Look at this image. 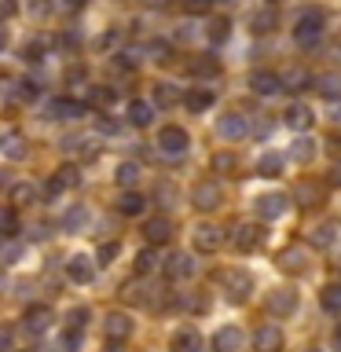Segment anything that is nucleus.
<instances>
[{
  "label": "nucleus",
  "mask_w": 341,
  "mask_h": 352,
  "mask_svg": "<svg viewBox=\"0 0 341 352\" xmlns=\"http://www.w3.org/2000/svg\"><path fill=\"white\" fill-rule=\"evenodd\" d=\"M15 15V0H4V19Z\"/></svg>",
  "instance_id": "5fc2aeb1"
},
{
  "label": "nucleus",
  "mask_w": 341,
  "mask_h": 352,
  "mask_svg": "<svg viewBox=\"0 0 341 352\" xmlns=\"http://www.w3.org/2000/svg\"><path fill=\"white\" fill-rule=\"evenodd\" d=\"M213 349L217 352H239L242 349V330L239 327H220L217 338H213Z\"/></svg>",
  "instance_id": "412c9836"
},
{
  "label": "nucleus",
  "mask_w": 341,
  "mask_h": 352,
  "mask_svg": "<svg viewBox=\"0 0 341 352\" xmlns=\"http://www.w3.org/2000/svg\"><path fill=\"white\" fill-rule=\"evenodd\" d=\"M213 169H217V173H235V158H231V154H217V158H213Z\"/></svg>",
  "instance_id": "79ce46f5"
},
{
  "label": "nucleus",
  "mask_w": 341,
  "mask_h": 352,
  "mask_svg": "<svg viewBox=\"0 0 341 352\" xmlns=\"http://www.w3.org/2000/svg\"><path fill=\"white\" fill-rule=\"evenodd\" d=\"M286 85H290V88H305V85H312V77H308L305 70H297V74L286 77Z\"/></svg>",
  "instance_id": "c03bdc74"
},
{
  "label": "nucleus",
  "mask_w": 341,
  "mask_h": 352,
  "mask_svg": "<svg viewBox=\"0 0 341 352\" xmlns=\"http://www.w3.org/2000/svg\"><path fill=\"white\" fill-rule=\"evenodd\" d=\"M66 275H70V279L74 283H92V275H96V268H92V261H88L85 257V253H77V257L70 261V264H66Z\"/></svg>",
  "instance_id": "4be33fe9"
},
{
  "label": "nucleus",
  "mask_w": 341,
  "mask_h": 352,
  "mask_svg": "<svg viewBox=\"0 0 341 352\" xmlns=\"http://www.w3.org/2000/svg\"><path fill=\"white\" fill-rule=\"evenodd\" d=\"M154 103H158V107H173L176 103L173 85H154Z\"/></svg>",
  "instance_id": "58836bf2"
},
{
  "label": "nucleus",
  "mask_w": 341,
  "mask_h": 352,
  "mask_svg": "<svg viewBox=\"0 0 341 352\" xmlns=\"http://www.w3.org/2000/svg\"><path fill=\"white\" fill-rule=\"evenodd\" d=\"M77 184H81L77 165H63V169L52 176V184H48V198H59L63 191H70V187H77Z\"/></svg>",
  "instance_id": "f8f14e48"
},
{
  "label": "nucleus",
  "mask_w": 341,
  "mask_h": 352,
  "mask_svg": "<svg viewBox=\"0 0 341 352\" xmlns=\"http://www.w3.org/2000/svg\"><path fill=\"white\" fill-rule=\"evenodd\" d=\"M228 30H231L228 19H213V22H209V41H213V44H224V41H228Z\"/></svg>",
  "instance_id": "c9c22d12"
},
{
  "label": "nucleus",
  "mask_w": 341,
  "mask_h": 352,
  "mask_svg": "<svg viewBox=\"0 0 341 352\" xmlns=\"http://www.w3.org/2000/svg\"><path fill=\"white\" fill-rule=\"evenodd\" d=\"M154 268H158V257H154V250L147 246V250H140V257H136V272L140 275H151Z\"/></svg>",
  "instance_id": "f704fd0d"
},
{
  "label": "nucleus",
  "mask_w": 341,
  "mask_h": 352,
  "mask_svg": "<svg viewBox=\"0 0 341 352\" xmlns=\"http://www.w3.org/2000/svg\"><path fill=\"white\" fill-rule=\"evenodd\" d=\"M22 327H26V334H44V330L52 327V308L48 305H30L26 316H22Z\"/></svg>",
  "instance_id": "6e6552de"
},
{
  "label": "nucleus",
  "mask_w": 341,
  "mask_h": 352,
  "mask_svg": "<svg viewBox=\"0 0 341 352\" xmlns=\"http://www.w3.org/2000/svg\"><path fill=\"white\" fill-rule=\"evenodd\" d=\"M330 121H341V103H338L334 110H330Z\"/></svg>",
  "instance_id": "4d7b16f0"
},
{
  "label": "nucleus",
  "mask_w": 341,
  "mask_h": 352,
  "mask_svg": "<svg viewBox=\"0 0 341 352\" xmlns=\"http://www.w3.org/2000/svg\"><path fill=\"white\" fill-rule=\"evenodd\" d=\"M169 349L173 352H202V338H198V330L184 327V330H176V334H173Z\"/></svg>",
  "instance_id": "a211bd4d"
},
{
  "label": "nucleus",
  "mask_w": 341,
  "mask_h": 352,
  "mask_svg": "<svg viewBox=\"0 0 341 352\" xmlns=\"http://www.w3.org/2000/svg\"><path fill=\"white\" fill-rule=\"evenodd\" d=\"M0 349L11 352V330H4V334H0Z\"/></svg>",
  "instance_id": "864d4df0"
},
{
  "label": "nucleus",
  "mask_w": 341,
  "mask_h": 352,
  "mask_svg": "<svg viewBox=\"0 0 341 352\" xmlns=\"http://www.w3.org/2000/svg\"><path fill=\"white\" fill-rule=\"evenodd\" d=\"M66 4H74V8H81V4H88V0H66Z\"/></svg>",
  "instance_id": "13d9d810"
},
{
  "label": "nucleus",
  "mask_w": 341,
  "mask_h": 352,
  "mask_svg": "<svg viewBox=\"0 0 341 352\" xmlns=\"http://www.w3.org/2000/svg\"><path fill=\"white\" fill-rule=\"evenodd\" d=\"M257 173L261 176H279L283 173V158L279 154H264V158L257 162Z\"/></svg>",
  "instance_id": "473e14b6"
},
{
  "label": "nucleus",
  "mask_w": 341,
  "mask_h": 352,
  "mask_svg": "<svg viewBox=\"0 0 341 352\" xmlns=\"http://www.w3.org/2000/svg\"><path fill=\"white\" fill-rule=\"evenodd\" d=\"M143 239H147V246H162V242L173 239V220L169 217H151L147 224H143Z\"/></svg>",
  "instance_id": "0eeeda50"
},
{
  "label": "nucleus",
  "mask_w": 341,
  "mask_h": 352,
  "mask_svg": "<svg viewBox=\"0 0 341 352\" xmlns=\"http://www.w3.org/2000/svg\"><path fill=\"white\" fill-rule=\"evenodd\" d=\"M187 275H195V264H191V257L187 253H173L169 261H165V279H187Z\"/></svg>",
  "instance_id": "6ab92c4d"
},
{
  "label": "nucleus",
  "mask_w": 341,
  "mask_h": 352,
  "mask_svg": "<svg viewBox=\"0 0 341 352\" xmlns=\"http://www.w3.org/2000/svg\"><path fill=\"white\" fill-rule=\"evenodd\" d=\"M96 125H99V132H107V136H114V132H118V125L110 118H96Z\"/></svg>",
  "instance_id": "8fccbe9b"
},
{
  "label": "nucleus",
  "mask_w": 341,
  "mask_h": 352,
  "mask_svg": "<svg viewBox=\"0 0 341 352\" xmlns=\"http://www.w3.org/2000/svg\"><path fill=\"white\" fill-rule=\"evenodd\" d=\"M107 352H125V349H121V341H118V345H110Z\"/></svg>",
  "instance_id": "bf43d9fd"
},
{
  "label": "nucleus",
  "mask_w": 341,
  "mask_h": 352,
  "mask_svg": "<svg viewBox=\"0 0 341 352\" xmlns=\"http://www.w3.org/2000/svg\"><path fill=\"white\" fill-rule=\"evenodd\" d=\"M19 253H22V250H19L15 242L8 239V250H4V264H15V261H19Z\"/></svg>",
  "instance_id": "09e8293b"
},
{
  "label": "nucleus",
  "mask_w": 341,
  "mask_h": 352,
  "mask_svg": "<svg viewBox=\"0 0 341 352\" xmlns=\"http://www.w3.org/2000/svg\"><path fill=\"white\" fill-rule=\"evenodd\" d=\"M275 26V11H257L253 15V33H268Z\"/></svg>",
  "instance_id": "ea45409f"
},
{
  "label": "nucleus",
  "mask_w": 341,
  "mask_h": 352,
  "mask_svg": "<svg viewBox=\"0 0 341 352\" xmlns=\"http://www.w3.org/2000/svg\"><path fill=\"white\" fill-rule=\"evenodd\" d=\"M213 103H217V92H213V88H191V92L184 96V107L191 110V114H206Z\"/></svg>",
  "instance_id": "2eb2a0df"
},
{
  "label": "nucleus",
  "mask_w": 341,
  "mask_h": 352,
  "mask_svg": "<svg viewBox=\"0 0 341 352\" xmlns=\"http://www.w3.org/2000/svg\"><path fill=\"white\" fill-rule=\"evenodd\" d=\"M283 268H286V272H301V268H305V250H301V246H297V250H286V253H283Z\"/></svg>",
  "instance_id": "72a5a7b5"
},
{
  "label": "nucleus",
  "mask_w": 341,
  "mask_h": 352,
  "mask_svg": "<svg viewBox=\"0 0 341 352\" xmlns=\"http://www.w3.org/2000/svg\"><path fill=\"white\" fill-rule=\"evenodd\" d=\"M283 118H286V125H290L294 132H308V129H312V121H316V118H312V110H308L305 103H290Z\"/></svg>",
  "instance_id": "f3484780"
},
{
  "label": "nucleus",
  "mask_w": 341,
  "mask_h": 352,
  "mask_svg": "<svg viewBox=\"0 0 341 352\" xmlns=\"http://www.w3.org/2000/svg\"><path fill=\"white\" fill-rule=\"evenodd\" d=\"M316 88H319L323 96H330V99H334V96H341V77H319V81H316Z\"/></svg>",
  "instance_id": "4c0bfd02"
},
{
  "label": "nucleus",
  "mask_w": 341,
  "mask_h": 352,
  "mask_svg": "<svg viewBox=\"0 0 341 352\" xmlns=\"http://www.w3.org/2000/svg\"><path fill=\"white\" fill-rule=\"evenodd\" d=\"M143 206H147V198L136 195V191H125V195L118 198V213H125V217H140Z\"/></svg>",
  "instance_id": "a878e982"
},
{
  "label": "nucleus",
  "mask_w": 341,
  "mask_h": 352,
  "mask_svg": "<svg viewBox=\"0 0 341 352\" xmlns=\"http://www.w3.org/2000/svg\"><path fill=\"white\" fill-rule=\"evenodd\" d=\"M334 239H338V224H334V220H327V224H319V228L312 231V242H316V246H334Z\"/></svg>",
  "instance_id": "c756f323"
},
{
  "label": "nucleus",
  "mask_w": 341,
  "mask_h": 352,
  "mask_svg": "<svg viewBox=\"0 0 341 352\" xmlns=\"http://www.w3.org/2000/svg\"><path fill=\"white\" fill-rule=\"evenodd\" d=\"M0 235H4V239H15L19 235V213H15V206H8L4 217H0Z\"/></svg>",
  "instance_id": "2f4dec72"
},
{
  "label": "nucleus",
  "mask_w": 341,
  "mask_h": 352,
  "mask_svg": "<svg viewBox=\"0 0 341 352\" xmlns=\"http://www.w3.org/2000/svg\"><path fill=\"white\" fill-rule=\"evenodd\" d=\"M264 308H268L272 316H294L297 312V294L294 290H272Z\"/></svg>",
  "instance_id": "9b49d317"
},
{
  "label": "nucleus",
  "mask_w": 341,
  "mask_h": 352,
  "mask_svg": "<svg viewBox=\"0 0 341 352\" xmlns=\"http://www.w3.org/2000/svg\"><path fill=\"white\" fill-rule=\"evenodd\" d=\"M187 147H191V136H187L180 125H165L158 132V151L165 154V158H184Z\"/></svg>",
  "instance_id": "f03ea898"
},
{
  "label": "nucleus",
  "mask_w": 341,
  "mask_h": 352,
  "mask_svg": "<svg viewBox=\"0 0 341 352\" xmlns=\"http://www.w3.org/2000/svg\"><path fill=\"white\" fill-rule=\"evenodd\" d=\"M323 30H327L323 11H301L297 22H294V41L297 44H316L319 37H323Z\"/></svg>",
  "instance_id": "f257e3e1"
},
{
  "label": "nucleus",
  "mask_w": 341,
  "mask_h": 352,
  "mask_svg": "<svg viewBox=\"0 0 341 352\" xmlns=\"http://www.w3.org/2000/svg\"><path fill=\"white\" fill-rule=\"evenodd\" d=\"M114 180H118V187L132 191V187L140 184V165H136V162H121L118 169H114Z\"/></svg>",
  "instance_id": "393cba45"
},
{
  "label": "nucleus",
  "mask_w": 341,
  "mask_h": 352,
  "mask_svg": "<svg viewBox=\"0 0 341 352\" xmlns=\"http://www.w3.org/2000/svg\"><path fill=\"white\" fill-rule=\"evenodd\" d=\"M85 319H88V308H74V312H70V330H81Z\"/></svg>",
  "instance_id": "a18cd8bd"
},
{
  "label": "nucleus",
  "mask_w": 341,
  "mask_h": 352,
  "mask_svg": "<svg viewBox=\"0 0 341 352\" xmlns=\"http://www.w3.org/2000/svg\"><path fill=\"white\" fill-rule=\"evenodd\" d=\"M0 147H4V158H8V162H22V158L30 154V151H26V140H22L19 132H8Z\"/></svg>",
  "instance_id": "b1692460"
},
{
  "label": "nucleus",
  "mask_w": 341,
  "mask_h": 352,
  "mask_svg": "<svg viewBox=\"0 0 341 352\" xmlns=\"http://www.w3.org/2000/svg\"><path fill=\"white\" fill-rule=\"evenodd\" d=\"M319 305H323V312H341V283L323 286V294H319Z\"/></svg>",
  "instance_id": "c85d7f7f"
},
{
  "label": "nucleus",
  "mask_w": 341,
  "mask_h": 352,
  "mask_svg": "<svg viewBox=\"0 0 341 352\" xmlns=\"http://www.w3.org/2000/svg\"><path fill=\"white\" fill-rule=\"evenodd\" d=\"M217 132H220L224 140H242V136L250 132V118H246V114H239V110H231V114L220 118Z\"/></svg>",
  "instance_id": "1a4fd4ad"
},
{
  "label": "nucleus",
  "mask_w": 341,
  "mask_h": 352,
  "mask_svg": "<svg viewBox=\"0 0 341 352\" xmlns=\"http://www.w3.org/2000/svg\"><path fill=\"white\" fill-rule=\"evenodd\" d=\"M209 8H213V0H187V11H191V15H202Z\"/></svg>",
  "instance_id": "49530a36"
},
{
  "label": "nucleus",
  "mask_w": 341,
  "mask_h": 352,
  "mask_svg": "<svg viewBox=\"0 0 341 352\" xmlns=\"http://www.w3.org/2000/svg\"><path fill=\"white\" fill-rule=\"evenodd\" d=\"M220 202H224V191H220L217 180L195 184V191H191V206H195V209H202V213H213V209H220Z\"/></svg>",
  "instance_id": "7ed1b4c3"
},
{
  "label": "nucleus",
  "mask_w": 341,
  "mask_h": 352,
  "mask_svg": "<svg viewBox=\"0 0 341 352\" xmlns=\"http://www.w3.org/2000/svg\"><path fill=\"white\" fill-rule=\"evenodd\" d=\"M103 330H107V338L125 341V338L132 334V319H129L125 312H110V316H107V323H103Z\"/></svg>",
  "instance_id": "aec40b11"
},
{
  "label": "nucleus",
  "mask_w": 341,
  "mask_h": 352,
  "mask_svg": "<svg viewBox=\"0 0 341 352\" xmlns=\"http://www.w3.org/2000/svg\"><path fill=\"white\" fill-rule=\"evenodd\" d=\"M81 114H85V107L74 103V99H55V103L48 107L52 121H70V118H81Z\"/></svg>",
  "instance_id": "5701e85b"
},
{
  "label": "nucleus",
  "mask_w": 341,
  "mask_h": 352,
  "mask_svg": "<svg viewBox=\"0 0 341 352\" xmlns=\"http://www.w3.org/2000/svg\"><path fill=\"white\" fill-rule=\"evenodd\" d=\"M264 4H283V0H264Z\"/></svg>",
  "instance_id": "052dcab7"
},
{
  "label": "nucleus",
  "mask_w": 341,
  "mask_h": 352,
  "mask_svg": "<svg viewBox=\"0 0 341 352\" xmlns=\"http://www.w3.org/2000/svg\"><path fill=\"white\" fill-rule=\"evenodd\" d=\"M191 74H195V77H217V74H220V63L213 59V55H202V59L191 63Z\"/></svg>",
  "instance_id": "7c9ffc66"
},
{
  "label": "nucleus",
  "mask_w": 341,
  "mask_h": 352,
  "mask_svg": "<svg viewBox=\"0 0 341 352\" xmlns=\"http://www.w3.org/2000/svg\"><path fill=\"white\" fill-rule=\"evenodd\" d=\"M125 118H129V125L147 129L151 121H154V103H147V99H132L129 110H125Z\"/></svg>",
  "instance_id": "dca6fc26"
},
{
  "label": "nucleus",
  "mask_w": 341,
  "mask_h": 352,
  "mask_svg": "<svg viewBox=\"0 0 341 352\" xmlns=\"http://www.w3.org/2000/svg\"><path fill=\"white\" fill-rule=\"evenodd\" d=\"M19 88H22V92H19L22 99H33V96H37V88H41V85H37V81H30V77H26V81H22Z\"/></svg>",
  "instance_id": "de8ad7c7"
},
{
  "label": "nucleus",
  "mask_w": 341,
  "mask_h": 352,
  "mask_svg": "<svg viewBox=\"0 0 341 352\" xmlns=\"http://www.w3.org/2000/svg\"><path fill=\"white\" fill-rule=\"evenodd\" d=\"M264 228L261 224H239L235 228V250L239 253H253V250H261L264 246Z\"/></svg>",
  "instance_id": "39448f33"
},
{
  "label": "nucleus",
  "mask_w": 341,
  "mask_h": 352,
  "mask_svg": "<svg viewBox=\"0 0 341 352\" xmlns=\"http://www.w3.org/2000/svg\"><path fill=\"white\" fill-rule=\"evenodd\" d=\"M224 246V231L213 228V224H198L195 228V250L198 253H217Z\"/></svg>",
  "instance_id": "423d86ee"
},
{
  "label": "nucleus",
  "mask_w": 341,
  "mask_h": 352,
  "mask_svg": "<svg viewBox=\"0 0 341 352\" xmlns=\"http://www.w3.org/2000/svg\"><path fill=\"white\" fill-rule=\"evenodd\" d=\"M334 349H338V352H341V323H338V327H334Z\"/></svg>",
  "instance_id": "6e6d98bb"
},
{
  "label": "nucleus",
  "mask_w": 341,
  "mask_h": 352,
  "mask_svg": "<svg viewBox=\"0 0 341 352\" xmlns=\"http://www.w3.org/2000/svg\"><path fill=\"white\" fill-rule=\"evenodd\" d=\"M308 352H319V349H308Z\"/></svg>",
  "instance_id": "680f3d73"
},
{
  "label": "nucleus",
  "mask_w": 341,
  "mask_h": 352,
  "mask_svg": "<svg viewBox=\"0 0 341 352\" xmlns=\"http://www.w3.org/2000/svg\"><path fill=\"white\" fill-rule=\"evenodd\" d=\"M286 202H290V198H286V195H279V191H272V195H264V198H257V213H261L264 220H279V217L286 213Z\"/></svg>",
  "instance_id": "4468645a"
},
{
  "label": "nucleus",
  "mask_w": 341,
  "mask_h": 352,
  "mask_svg": "<svg viewBox=\"0 0 341 352\" xmlns=\"http://www.w3.org/2000/svg\"><path fill=\"white\" fill-rule=\"evenodd\" d=\"M253 352H283V330L272 323H261L253 330Z\"/></svg>",
  "instance_id": "20e7f679"
},
{
  "label": "nucleus",
  "mask_w": 341,
  "mask_h": 352,
  "mask_svg": "<svg viewBox=\"0 0 341 352\" xmlns=\"http://www.w3.org/2000/svg\"><path fill=\"white\" fill-rule=\"evenodd\" d=\"M224 286H228V301H246L250 297V290H253V279L246 272H231V275H224Z\"/></svg>",
  "instance_id": "ddd939ff"
},
{
  "label": "nucleus",
  "mask_w": 341,
  "mask_h": 352,
  "mask_svg": "<svg viewBox=\"0 0 341 352\" xmlns=\"http://www.w3.org/2000/svg\"><path fill=\"white\" fill-rule=\"evenodd\" d=\"M26 59H30V63H41V44H30V48H26Z\"/></svg>",
  "instance_id": "3c124183"
},
{
  "label": "nucleus",
  "mask_w": 341,
  "mask_h": 352,
  "mask_svg": "<svg viewBox=\"0 0 341 352\" xmlns=\"http://www.w3.org/2000/svg\"><path fill=\"white\" fill-rule=\"evenodd\" d=\"M85 224H88V206H74L70 213L59 220V228H63V231H81Z\"/></svg>",
  "instance_id": "bb28decb"
},
{
  "label": "nucleus",
  "mask_w": 341,
  "mask_h": 352,
  "mask_svg": "<svg viewBox=\"0 0 341 352\" xmlns=\"http://www.w3.org/2000/svg\"><path fill=\"white\" fill-rule=\"evenodd\" d=\"M96 257H99V264L114 261V257H118V242H103V246H99V253H96Z\"/></svg>",
  "instance_id": "37998d69"
},
{
  "label": "nucleus",
  "mask_w": 341,
  "mask_h": 352,
  "mask_svg": "<svg viewBox=\"0 0 341 352\" xmlns=\"http://www.w3.org/2000/svg\"><path fill=\"white\" fill-rule=\"evenodd\" d=\"M118 92L114 88H88V103H96V107H107V103H114Z\"/></svg>",
  "instance_id": "e433bc0d"
},
{
  "label": "nucleus",
  "mask_w": 341,
  "mask_h": 352,
  "mask_svg": "<svg viewBox=\"0 0 341 352\" xmlns=\"http://www.w3.org/2000/svg\"><path fill=\"white\" fill-rule=\"evenodd\" d=\"M250 88L257 96H279L283 92V77L272 74V70H253L250 74Z\"/></svg>",
  "instance_id": "9d476101"
},
{
  "label": "nucleus",
  "mask_w": 341,
  "mask_h": 352,
  "mask_svg": "<svg viewBox=\"0 0 341 352\" xmlns=\"http://www.w3.org/2000/svg\"><path fill=\"white\" fill-rule=\"evenodd\" d=\"M330 184H334V187H341V162L334 165V169H330Z\"/></svg>",
  "instance_id": "603ef678"
},
{
  "label": "nucleus",
  "mask_w": 341,
  "mask_h": 352,
  "mask_svg": "<svg viewBox=\"0 0 341 352\" xmlns=\"http://www.w3.org/2000/svg\"><path fill=\"white\" fill-rule=\"evenodd\" d=\"M312 147H316L312 140H297V143H294V158H297V162H312V154H316Z\"/></svg>",
  "instance_id": "a19ab883"
},
{
  "label": "nucleus",
  "mask_w": 341,
  "mask_h": 352,
  "mask_svg": "<svg viewBox=\"0 0 341 352\" xmlns=\"http://www.w3.org/2000/svg\"><path fill=\"white\" fill-rule=\"evenodd\" d=\"M8 198H11V206H30L33 202V198H37V187H33V184H15V187H11V191H8Z\"/></svg>",
  "instance_id": "cd10ccee"
}]
</instances>
